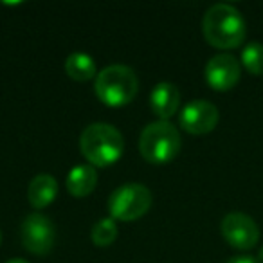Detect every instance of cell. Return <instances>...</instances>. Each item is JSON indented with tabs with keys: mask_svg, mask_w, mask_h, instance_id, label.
Returning a JSON list of instances; mask_svg holds the SVG:
<instances>
[{
	"mask_svg": "<svg viewBox=\"0 0 263 263\" xmlns=\"http://www.w3.org/2000/svg\"><path fill=\"white\" fill-rule=\"evenodd\" d=\"M92 241L98 247H108L117 238V223L114 218H103L92 227Z\"/></svg>",
	"mask_w": 263,
	"mask_h": 263,
	"instance_id": "cell-15",
	"label": "cell"
},
{
	"mask_svg": "<svg viewBox=\"0 0 263 263\" xmlns=\"http://www.w3.org/2000/svg\"><path fill=\"white\" fill-rule=\"evenodd\" d=\"M56 195H58V182L49 173L36 175L27 187V200L34 209H44L51 205Z\"/></svg>",
	"mask_w": 263,
	"mask_h": 263,
	"instance_id": "cell-11",
	"label": "cell"
},
{
	"mask_svg": "<svg viewBox=\"0 0 263 263\" xmlns=\"http://www.w3.org/2000/svg\"><path fill=\"white\" fill-rule=\"evenodd\" d=\"M22 243L29 252L45 256L52 251L56 240V227L47 216L33 213L22 222Z\"/></svg>",
	"mask_w": 263,
	"mask_h": 263,
	"instance_id": "cell-6",
	"label": "cell"
},
{
	"mask_svg": "<svg viewBox=\"0 0 263 263\" xmlns=\"http://www.w3.org/2000/svg\"><path fill=\"white\" fill-rule=\"evenodd\" d=\"M258 258H259V263H263V247L259 249V254H258Z\"/></svg>",
	"mask_w": 263,
	"mask_h": 263,
	"instance_id": "cell-18",
	"label": "cell"
},
{
	"mask_svg": "<svg viewBox=\"0 0 263 263\" xmlns=\"http://www.w3.org/2000/svg\"><path fill=\"white\" fill-rule=\"evenodd\" d=\"M80 150L92 166L106 168L121 159L124 152V139L112 124L92 123L81 132Z\"/></svg>",
	"mask_w": 263,
	"mask_h": 263,
	"instance_id": "cell-2",
	"label": "cell"
},
{
	"mask_svg": "<svg viewBox=\"0 0 263 263\" xmlns=\"http://www.w3.org/2000/svg\"><path fill=\"white\" fill-rule=\"evenodd\" d=\"M65 72L74 81H88L98 76L96 62L85 52H72L65 62Z\"/></svg>",
	"mask_w": 263,
	"mask_h": 263,
	"instance_id": "cell-13",
	"label": "cell"
},
{
	"mask_svg": "<svg viewBox=\"0 0 263 263\" xmlns=\"http://www.w3.org/2000/svg\"><path fill=\"white\" fill-rule=\"evenodd\" d=\"M96 96L106 106L119 108L134 101L139 90V80L134 69L126 65H110L98 72L94 83Z\"/></svg>",
	"mask_w": 263,
	"mask_h": 263,
	"instance_id": "cell-3",
	"label": "cell"
},
{
	"mask_svg": "<svg viewBox=\"0 0 263 263\" xmlns=\"http://www.w3.org/2000/svg\"><path fill=\"white\" fill-rule=\"evenodd\" d=\"M202 31L208 44L216 49L238 47L247 34L243 16L231 4L211 6L202 20Z\"/></svg>",
	"mask_w": 263,
	"mask_h": 263,
	"instance_id": "cell-1",
	"label": "cell"
},
{
	"mask_svg": "<svg viewBox=\"0 0 263 263\" xmlns=\"http://www.w3.org/2000/svg\"><path fill=\"white\" fill-rule=\"evenodd\" d=\"M241 63L243 67L254 76L263 74V44L259 42H251L241 51Z\"/></svg>",
	"mask_w": 263,
	"mask_h": 263,
	"instance_id": "cell-14",
	"label": "cell"
},
{
	"mask_svg": "<svg viewBox=\"0 0 263 263\" xmlns=\"http://www.w3.org/2000/svg\"><path fill=\"white\" fill-rule=\"evenodd\" d=\"M220 231H222L227 243L233 245L234 249H241V251L252 249L259 240L258 226L245 213L234 211L226 215L220 223Z\"/></svg>",
	"mask_w": 263,
	"mask_h": 263,
	"instance_id": "cell-7",
	"label": "cell"
},
{
	"mask_svg": "<svg viewBox=\"0 0 263 263\" xmlns=\"http://www.w3.org/2000/svg\"><path fill=\"white\" fill-rule=\"evenodd\" d=\"M6 263H29V261H26V259H22V258H13V259H9V261H6Z\"/></svg>",
	"mask_w": 263,
	"mask_h": 263,
	"instance_id": "cell-17",
	"label": "cell"
},
{
	"mask_svg": "<svg viewBox=\"0 0 263 263\" xmlns=\"http://www.w3.org/2000/svg\"><path fill=\"white\" fill-rule=\"evenodd\" d=\"M0 241H2V233H0Z\"/></svg>",
	"mask_w": 263,
	"mask_h": 263,
	"instance_id": "cell-19",
	"label": "cell"
},
{
	"mask_svg": "<svg viewBox=\"0 0 263 263\" xmlns=\"http://www.w3.org/2000/svg\"><path fill=\"white\" fill-rule=\"evenodd\" d=\"M98 184V172L92 164H78L69 172L67 190L72 197H87L94 191Z\"/></svg>",
	"mask_w": 263,
	"mask_h": 263,
	"instance_id": "cell-12",
	"label": "cell"
},
{
	"mask_svg": "<svg viewBox=\"0 0 263 263\" xmlns=\"http://www.w3.org/2000/svg\"><path fill=\"white\" fill-rule=\"evenodd\" d=\"M180 134L170 121L150 123L139 137V152L152 164H166L180 152Z\"/></svg>",
	"mask_w": 263,
	"mask_h": 263,
	"instance_id": "cell-4",
	"label": "cell"
},
{
	"mask_svg": "<svg viewBox=\"0 0 263 263\" xmlns=\"http://www.w3.org/2000/svg\"><path fill=\"white\" fill-rule=\"evenodd\" d=\"M152 205V193L146 186L128 182L119 186L108 198L110 218L121 222H134L148 213Z\"/></svg>",
	"mask_w": 263,
	"mask_h": 263,
	"instance_id": "cell-5",
	"label": "cell"
},
{
	"mask_svg": "<svg viewBox=\"0 0 263 263\" xmlns=\"http://www.w3.org/2000/svg\"><path fill=\"white\" fill-rule=\"evenodd\" d=\"M226 263H259V261H256L251 256H236V258H231L229 261H226Z\"/></svg>",
	"mask_w": 263,
	"mask_h": 263,
	"instance_id": "cell-16",
	"label": "cell"
},
{
	"mask_svg": "<svg viewBox=\"0 0 263 263\" xmlns=\"http://www.w3.org/2000/svg\"><path fill=\"white\" fill-rule=\"evenodd\" d=\"M150 105L152 110L161 121H168L172 116H175L180 105V92L173 83L162 81V83L155 85L150 96Z\"/></svg>",
	"mask_w": 263,
	"mask_h": 263,
	"instance_id": "cell-10",
	"label": "cell"
},
{
	"mask_svg": "<svg viewBox=\"0 0 263 263\" xmlns=\"http://www.w3.org/2000/svg\"><path fill=\"white\" fill-rule=\"evenodd\" d=\"M218 108L205 99H193L180 110V126L187 134L204 136L218 124Z\"/></svg>",
	"mask_w": 263,
	"mask_h": 263,
	"instance_id": "cell-8",
	"label": "cell"
},
{
	"mask_svg": "<svg viewBox=\"0 0 263 263\" xmlns=\"http://www.w3.org/2000/svg\"><path fill=\"white\" fill-rule=\"evenodd\" d=\"M240 62L231 54H216L205 65V81L213 90H231L240 81Z\"/></svg>",
	"mask_w": 263,
	"mask_h": 263,
	"instance_id": "cell-9",
	"label": "cell"
}]
</instances>
